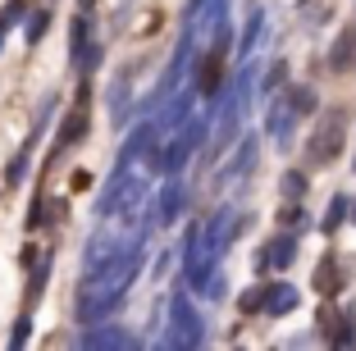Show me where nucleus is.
Returning a JSON list of instances; mask_svg holds the SVG:
<instances>
[{
	"label": "nucleus",
	"instance_id": "obj_8",
	"mask_svg": "<svg viewBox=\"0 0 356 351\" xmlns=\"http://www.w3.org/2000/svg\"><path fill=\"white\" fill-rule=\"evenodd\" d=\"M352 55H356V37H338V42H334V51H329V69H334V73H343L347 64H352Z\"/></svg>",
	"mask_w": 356,
	"mask_h": 351
},
{
	"label": "nucleus",
	"instance_id": "obj_3",
	"mask_svg": "<svg viewBox=\"0 0 356 351\" xmlns=\"http://www.w3.org/2000/svg\"><path fill=\"white\" fill-rule=\"evenodd\" d=\"M320 329L329 333V342H334V347H352V342H356L352 310H325V315H320Z\"/></svg>",
	"mask_w": 356,
	"mask_h": 351
},
{
	"label": "nucleus",
	"instance_id": "obj_6",
	"mask_svg": "<svg viewBox=\"0 0 356 351\" xmlns=\"http://www.w3.org/2000/svg\"><path fill=\"white\" fill-rule=\"evenodd\" d=\"M338 288H343V269H338L334 256H325L320 269H315V292H320V297H338Z\"/></svg>",
	"mask_w": 356,
	"mask_h": 351
},
{
	"label": "nucleus",
	"instance_id": "obj_19",
	"mask_svg": "<svg viewBox=\"0 0 356 351\" xmlns=\"http://www.w3.org/2000/svg\"><path fill=\"white\" fill-rule=\"evenodd\" d=\"M87 5H92V0H87Z\"/></svg>",
	"mask_w": 356,
	"mask_h": 351
},
{
	"label": "nucleus",
	"instance_id": "obj_12",
	"mask_svg": "<svg viewBox=\"0 0 356 351\" xmlns=\"http://www.w3.org/2000/svg\"><path fill=\"white\" fill-rule=\"evenodd\" d=\"M83 128H87V114L78 110L74 119H69V124H64V133H60V146H74L78 137H83Z\"/></svg>",
	"mask_w": 356,
	"mask_h": 351
},
{
	"label": "nucleus",
	"instance_id": "obj_4",
	"mask_svg": "<svg viewBox=\"0 0 356 351\" xmlns=\"http://www.w3.org/2000/svg\"><path fill=\"white\" fill-rule=\"evenodd\" d=\"M261 310H265V315H293V310H297V288H293V283H274V288H265Z\"/></svg>",
	"mask_w": 356,
	"mask_h": 351
},
{
	"label": "nucleus",
	"instance_id": "obj_16",
	"mask_svg": "<svg viewBox=\"0 0 356 351\" xmlns=\"http://www.w3.org/2000/svg\"><path fill=\"white\" fill-rule=\"evenodd\" d=\"M283 69H288V64H274V69L265 73V83H270V87H279V83H283Z\"/></svg>",
	"mask_w": 356,
	"mask_h": 351
},
{
	"label": "nucleus",
	"instance_id": "obj_14",
	"mask_svg": "<svg viewBox=\"0 0 356 351\" xmlns=\"http://www.w3.org/2000/svg\"><path fill=\"white\" fill-rule=\"evenodd\" d=\"M261 301H265V288H252V292H242V297H238V306L247 310V315H256V310H261Z\"/></svg>",
	"mask_w": 356,
	"mask_h": 351
},
{
	"label": "nucleus",
	"instance_id": "obj_11",
	"mask_svg": "<svg viewBox=\"0 0 356 351\" xmlns=\"http://www.w3.org/2000/svg\"><path fill=\"white\" fill-rule=\"evenodd\" d=\"M347 210H352V201H347L343 192H338V197L329 201V215H325V233H334V228L343 224V215H347Z\"/></svg>",
	"mask_w": 356,
	"mask_h": 351
},
{
	"label": "nucleus",
	"instance_id": "obj_2",
	"mask_svg": "<svg viewBox=\"0 0 356 351\" xmlns=\"http://www.w3.org/2000/svg\"><path fill=\"white\" fill-rule=\"evenodd\" d=\"M224 51H229V46H210V51L201 55V64H197V87H201V96H215V92H220V78H224Z\"/></svg>",
	"mask_w": 356,
	"mask_h": 351
},
{
	"label": "nucleus",
	"instance_id": "obj_10",
	"mask_svg": "<svg viewBox=\"0 0 356 351\" xmlns=\"http://www.w3.org/2000/svg\"><path fill=\"white\" fill-rule=\"evenodd\" d=\"M174 315H178V333H183V342H201V333H197V320H192V310H188V301L178 297V306H174Z\"/></svg>",
	"mask_w": 356,
	"mask_h": 351
},
{
	"label": "nucleus",
	"instance_id": "obj_5",
	"mask_svg": "<svg viewBox=\"0 0 356 351\" xmlns=\"http://www.w3.org/2000/svg\"><path fill=\"white\" fill-rule=\"evenodd\" d=\"M293 124H297V114L288 110V101H274V110H270V137L279 146L293 142Z\"/></svg>",
	"mask_w": 356,
	"mask_h": 351
},
{
	"label": "nucleus",
	"instance_id": "obj_1",
	"mask_svg": "<svg viewBox=\"0 0 356 351\" xmlns=\"http://www.w3.org/2000/svg\"><path fill=\"white\" fill-rule=\"evenodd\" d=\"M343 137H347V114L343 110H325V119H320V128H315L311 137V165H329V160H338V151H343Z\"/></svg>",
	"mask_w": 356,
	"mask_h": 351
},
{
	"label": "nucleus",
	"instance_id": "obj_9",
	"mask_svg": "<svg viewBox=\"0 0 356 351\" xmlns=\"http://www.w3.org/2000/svg\"><path fill=\"white\" fill-rule=\"evenodd\" d=\"M288 110H293V114H315V87L297 83L293 92H288Z\"/></svg>",
	"mask_w": 356,
	"mask_h": 351
},
{
	"label": "nucleus",
	"instance_id": "obj_17",
	"mask_svg": "<svg viewBox=\"0 0 356 351\" xmlns=\"http://www.w3.org/2000/svg\"><path fill=\"white\" fill-rule=\"evenodd\" d=\"M283 224H302V206H288V210H283Z\"/></svg>",
	"mask_w": 356,
	"mask_h": 351
},
{
	"label": "nucleus",
	"instance_id": "obj_7",
	"mask_svg": "<svg viewBox=\"0 0 356 351\" xmlns=\"http://www.w3.org/2000/svg\"><path fill=\"white\" fill-rule=\"evenodd\" d=\"M293 256H297V242L293 238H274L270 247H265V256H261V269H270V265L288 269V265H293Z\"/></svg>",
	"mask_w": 356,
	"mask_h": 351
},
{
	"label": "nucleus",
	"instance_id": "obj_18",
	"mask_svg": "<svg viewBox=\"0 0 356 351\" xmlns=\"http://www.w3.org/2000/svg\"><path fill=\"white\" fill-rule=\"evenodd\" d=\"M352 210H356V201H352Z\"/></svg>",
	"mask_w": 356,
	"mask_h": 351
},
{
	"label": "nucleus",
	"instance_id": "obj_13",
	"mask_svg": "<svg viewBox=\"0 0 356 351\" xmlns=\"http://www.w3.org/2000/svg\"><path fill=\"white\" fill-rule=\"evenodd\" d=\"M302 192H306V178H302V174H283V197L297 201Z\"/></svg>",
	"mask_w": 356,
	"mask_h": 351
},
{
	"label": "nucleus",
	"instance_id": "obj_15",
	"mask_svg": "<svg viewBox=\"0 0 356 351\" xmlns=\"http://www.w3.org/2000/svg\"><path fill=\"white\" fill-rule=\"evenodd\" d=\"M178 206H183V192H178V187H169V197L160 201V215H165V219H174V210H178Z\"/></svg>",
	"mask_w": 356,
	"mask_h": 351
}]
</instances>
